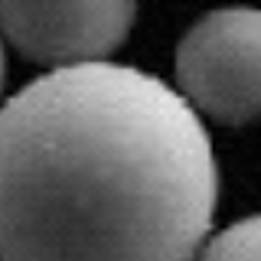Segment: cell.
I'll use <instances>...</instances> for the list:
<instances>
[{"instance_id":"obj_1","label":"cell","mask_w":261,"mask_h":261,"mask_svg":"<svg viewBox=\"0 0 261 261\" xmlns=\"http://www.w3.org/2000/svg\"><path fill=\"white\" fill-rule=\"evenodd\" d=\"M216 206L202 114L144 69L59 65L0 108V261H196Z\"/></svg>"},{"instance_id":"obj_2","label":"cell","mask_w":261,"mask_h":261,"mask_svg":"<svg viewBox=\"0 0 261 261\" xmlns=\"http://www.w3.org/2000/svg\"><path fill=\"white\" fill-rule=\"evenodd\" d=\"M176 88L202 118L251 124L261 118V10L219 7L193 23L173 56Z\"/></svg>"},{"instance_id":"obj_3","label":"cell","mask_w":261,"mask_h":261,"mask_svg":"<svg viewBox=\"0 0 261 261\" xmlns=\"http://www.w3.org/2000/svg\"><path fill=\"white\" fill-rule=\"evenodd\" d=\"M137 0H0V33L39 65L101 62L134 27Z\"/></svg>"},{"instance_id":"obj_4","label":"cell","mask_w":261,"mask_h":261,"mask_svg":"<svg viewBox=\"0 0 261 261\" xmlns=\"http://www.w3.org/2000/svg\"><path fill=\"white\" fill-rule=\"evenodd\" d=\"M196 261H261V212L245 216L212 235Z\"/></svg>"},{"instance_id":"obj_5","label":"cell","mask_w":261,"mask_h":261,"mask_svg":"<svg viewBox=\"0 0 261 261\" xmlns=\"http://www.w3.org/2000/svg\"><path fill=\"white\" fill-rule=\"evenodd\" d=\"M4 82H7V56H4V43H0V95H4Z\"/></svg>"}]
</instances>
